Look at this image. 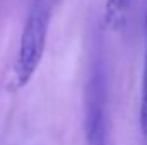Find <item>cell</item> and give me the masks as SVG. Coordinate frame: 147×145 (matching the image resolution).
Wrapping results in <instances>:
<instances>
[{
    "mask_svg": "<svg viewBox=\"0 0 147 145\" xmlns=\"http://www.w3.org/2000/svg\"><path fill=\"white\" fill-rule=\"evenodd\" d=\"M48 24H50V10L43 0H38L26 19L21 34L19 51L14 65L16 87L28 85L34 72L38 70L46 46Z\"/></svg>",
    "mask_w": 147,
    "mask_h": 145,
    "instance_id": "cell-1",
    "label": "cell"
},
{
    "mask_svg": "<svg viewBox=\"0 0 147 145\" xmlns=\"http://www.w3.org/2000/svg\"><path fill=\"white\" fill-rule=\"evenodd\" d=\"M132 0H105V24L111 31H120L127 24Z\"/></svg>",
    "mask_w": 147,
    "mask_h": 145,
    "instance_id": "cell-2",
    "label": "cell"
},
{
    "mask_svg": "<svg viewBox=\"0 0 147 145\" xmlns=\"http://www.w3.org/2000/svg\"><path fill=\"white\" fill-rule=\"evenodd\" d=\"M140 130L147 135V41L144 55V70H142V85H140Z\"/></svg>",
    "mask_w": 147,
    "mask_h": 145,
    "instance_id": "cell-3",
    "label": "cell"
}]
</instances>
